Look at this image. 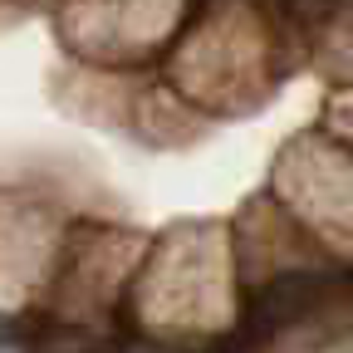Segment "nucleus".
<instances>
[{
	"instance_id": "1",
	"label": "nucleus",
	"mask_w": 353,
	"mask_h": 353,
	"mask_svg": "<svg viewBox=\"0 0 353 353\" xmlns=\"http://www.w3.org/2000/svg\"><path fill=\"white\" fill-rule=\"evenodd\" d=\"M334 285H339V280L324 275V270H290V275H280L270 290L260 294L255 314H250V329H255V334H275V329L304 324V319L334 294Z\"/></svg>"
}]
</instances>
